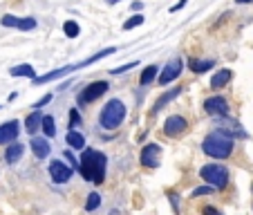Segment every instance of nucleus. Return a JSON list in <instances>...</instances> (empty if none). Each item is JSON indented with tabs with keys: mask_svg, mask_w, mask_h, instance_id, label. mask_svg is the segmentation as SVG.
<instances>
[{
	"mask_svg": "<svg viewBox=\"0 0 253 215\" xmlns=\"http://www.w3.org/2000/svg\"><path fill=\"white\" fill-rule=\"evenodd\" d=\"M25 128H27V132H29V134H34L39 128H43V115H41L39 110L32 112V115H29L27 119H25Z\"/></svg>",
	"mask_w": 253,
	"mask_h": 215,
	"instance_id": "f3484780",
	"label": "nucleus"
},
{
	"mask_svg": "<svg viewBox=\"0 0 253 215\" xmlns=\"http://www.w3.org/2000/svg\"><path fill=\"white\" fill-rule=\"evenodd\" d=\"M105 2H108V5H117V2H119V0H105Z\"/></svg>",
	"mask_w": 253,
	"mask_h": 215,
	"instance_id": "72a5a7b5",
	"label": "nucleus"
},
{
	"mask_svg": "<svg viewBox=\"0 0 253 215\" xmlns=\"http://www.w3.org/2000/svg\"><path fill=\"white\" fill-rule=\"evenodd\" d=\"M157 72H159L157 65H148V67H146V70L141 72V79H139V81H141V86H148V83L157 77Z\"/></svg>",
	"mask_w": 253,
	"mask_h": 215,
	"instance_id": "5701e85b",
	"label": "nucleus"
},
{
	"mask_svg": "<svg viewBox=\"0 0 253 215\" xmlns=\"http://www.w3.org/2000/svg\"><path fill=\"white\" fill-rule=\"evenodd\" d=\"M202 215H222V213L217 209H213V206H204V209H202Z\"/></svg>",
	"mask_w": 253,
	"mask_h": 215,
	"instance_id": "c85d7f7f",
	"label": "nucleus"
},
{
	"mask_svg": "<svg viewBox=\"0 0 253 215\" xmlns=\"http://www.w3.org/2000/svg\"><path fill=\"white\" fill-rule=\"evenodd\" d=\"M23 153H25L23 143H9V148H7V153H5V159L9 164H16L20 157H23Z\"/></svg>",
	"mask_w": 253,
	"mask_h": 215,
	"instance_id": "a211bd4d",
	"label": "nucleus"
},
{
	"mask_svg": "<svg viewBox=\"0 0 253 215\" xmlns=\"http://www.w3.org/2000/svg\"><path fill=\"white\" fill-rule=\"evenodd\" d=\"M11 77H29L34 81L36 79V72H34V67L32 65H16V67H11Z\"/></svg>",
	"mask_w": 253,
	"mask_h": 215,
	"instance_id": "412c9836",
	"label": "nucleus"
},
{
	"mask_svg": "<svg viewBox=\"0 0 253 215\" xmlns=\"http://www.w3.org/2000/svg\"><path fill=\"white\" fill-rule=\"evenodd\" d=\"M186 130H188V121L179 115H170L164 121V132H166L168 137H179V134H184Z\"/></svg>",
	"mask_w": 253,
	"mask_h": 215,
	"instance_id": "1a4fd4ad",
	"label": "nucleus"
},
{
	"mask_svg": "<svg viewBox=\"0 0 253 215\" xmlns=\"http://www.w3.org/2000/svg\"><path fill=\"white\" fill-rule=\"evenodd\" d=\"M204 110H206V115L220 119V117L229 115V101H226L224 96H209V99L204 101Z\"/></svg>",
	"mask_w": 253,
	"mask_h": 215,
	"instance_id": "0eeeda50",
	"label": "nucleus"
},
{
	"mask_svg": "<svg viewBox=\"0 0 253 215\" xmlns=\"http://www.w3.org/2000/svg\"><path fill=\"white\" fill-rule=\"evenodd\" d=\"M139 25H143V16L141 14H134L132 18H128L124 23V29L128 32V29H134V27H139Z\"/></svg>",
	"mask_w": 253,
	"mask_h": 215,
	"instance_id": "a878e982",
	"label": "nucleus"
},
{
	"mask_svg": "<svg viewBox=\"0 0 253 215\" xmlns=\"http://www.w3.org/2000/svg\"><path fill=\"white\" fill-rule=\"evenodd\" d=\"M137 63H128L126 67H117V70H112V74H121V72H126V70H130V67H134Z\"/></svg>",
	"mask_w": 253,
	"mask_h": 215,
	"instance_id": "7c9ffc66",
	"label": "nucleus"
},
{
	"mask_svg": "<svg viewBox=\"0 0 253 215\" xmlns=\"http://www.w3.org/2000/svg\"><path fill=\"white\" fill-rule=\"evenodd\" d=\"M43 132H45V137H54L56 134V121H54L52 115L43 117Z\"/></svg>",
	"mask_w": 253,
	"mask_h": 215,
	"instance_id": "4be33fe9",
	"label": "nucleus"
},
{
	"mask_svg": "<svg viewBox=\"0 0 253 215\" xmlns=\"http://www.w3.org/2000/svg\"><path fill=\"white\" fill-rule=\"evenodd\" d=\"M215 61H211V58H206V61H200V58H193L191 61V70L195 72V74H204V72L213 70Z\"/></svg>",
	"mask_w": 253,
	"mask_h": 215,
	"instance_id": "6ab92c4d",
	"label": "nucleus"
},
{
	"mask_svg": "<svg viewBox=\"0 0 253 215\" xmlns=\"http://www.w3.org/2000/svg\"><path fill=\"white\" fill-rule=\"evenodd\" d=\"M63 32H65V36H70V39H77L79 34H81V27H79L74 20H65V23H63Z\"/></svg>",
	"mask_w": 253,
	"mask_h": 215,
	"instance_id": "b1692460",
	"label": "nucleus"
},
{
	"mask_svg": "<svg viewBox=\"0 0 253 215\" xmlns=\"http://www.w3.org/2000/svg\"><path fill=\"white\" fill-rule=\"evenodd\" d=\"M231 77H233V72H231V70H220V72H215V77L211 79V87H213V90H220V87H224L226 83L231 81Z\"/></svg>",
	"mask_w": 253,
	"mask_h": 215,
	"instance_id": "2eb2a0df",
	"label": "nucleus"
},
{
	"mask_svg": "<svg viewBox=\"0 0 253 215\" xmlns=\"http://www.w3.org/2000/svg\"><path fill=\"white\" fill-rule=\"evenodd\" d=\"M101 206V195L99 193H90L85 200V211H96Z\"/></svg>",
	"mask_w": 253,
	"mask_h": 215,
	"instance_id": "393cba45",
	"label": "nucleus"
},
{
	"mask_svg": "<svg viewBox=\"0 0 253 215\" xmlns=\"http://www.w3.org/2000/svg\"><path fill=\"white\" fill-rule=\"evenodd\" d=\"M67 143H70L74 150H81L83 146H85V137H83L81 132H77V130H70V132H67Z\"/></svg>",
	"mask_w": 253,
	"mask_h": 215,
	"instance_id": "aec40b11",
	"label": "nucleus"
},
{
	"mask_svg": "<svg viewBox=\"0 0 253 215\" xmlns=\"http://www.w3.org/2000/svg\"><path fill=\"white\" fill-rule=\"evenodd\" d=\"M49 175H52L54 184H65V182H70L72 168L65 166L63 162H52L49 164Z\"/></svg>",
	"mask_w": 253,
	"mask_h": 215,
	"instance_id": "9b49d317",
	"label": "nucleus"
},
{
	"mask_svg": "<svg viewBox=\"0 0 253 215\" xmlns=\"http://www.w3.org/2000/svg\"><path fill=\"white\" fill-rule=\"evenodd\" d=\"M108 90H110L108 81H94V83H90V86H87L85 90L79 94V103H92V101H96L99 96H103Z\"/></svg>",
	"mask_w": 253,
	"mask_h": 215,
	"instance_id": "6e6552de",
	"label": "nucleus"
},
{
	"mask_svg": "<svg viewBox=\"0 0 253 215\" xmlns=\"http://www.w3.org/2000/svg\"><path fill=\"white\" fill-rule=\"evenodd\" d=\"M200 177L209 186H213L215 191L226 188V184H229V171L222 164H206V166H202Z\"/></svg>",
	"mask_w": 253,
	"mask_h": 215,
	"instance_id": "39448f33",
	"label": "nucleus"
},
{
	"mask_svg": "<svg viewBox=\"0 0 253 215\" xmlns=\"http://www.w3.org/2000/svg\"><path fill=\"white\" fill-rule=\"evenodd\" d=\"M29 143H32V150L39 159H45L49 155V150H52L49 148V143H47V139H43V137H34Z\"/></svg>",
	"mask_w": 253,
	"mask_h": 215,
	"instance_id": "4468645a",
	"label": "nucleus"
},
{
	"mask_svg": "<svg viewBox=\"0 0 253 215\" xmlns=\"http://www.w3.org/2000/svg\"><path fill=\"white\" fill-rule=\"evenodd\" d=\"M182 7H186V0H179L177 5H172V7H170V11H179Z\"/></svg>",
	"mask_w": 253,
	"mask_h": 215,
	"instance_id": "2f4dec72",
	"label": "nucleus"
},
{
	"mask_svg": "<svg viewBox=\"0 0 253 215\" xmlns=\"http://www.w3.org/2000/svg\"><path fill=\"white\" fill-rule=\"evenodd\" d=\"M79 124H81V117H79L77 110H72V112H70V130H74Z\"/></svg>",
	"mask_w": 253,
	"mask_h": 215,
	"instance_id": "bb28decb",
	"label": "nucleus"
},
{
	"mask_svg": "<svg viewBox=\"0 0 253 215\" xmlns=\"http://www.w3.org/2000/svg\"><path fill=\"white\" fill-rule=\"evenodd\" d=\"M141 164L146 168H155L159 166V162H162V148H159L157 143H148V146H143L141 150Z\"/></svg>",
	"mask_w": 253,
	"mask_h": 215,
	"instance_id": "9d476101",
	"label": "nucleus"
},
{
	"mask_svg": "<svg viewBox=\"0 0 253 215\" xmlns=\"http://www.w3.org/2000/svg\"><path fill=\"white\" fill-rule=\"evenodd\" d=\"M202 150L213 159H226L233 153V137H229L222 130H215L202 141Z\"/></svg>",
	"mask_w": 253,
	"mask_h": 215,
	"instance_id": "f03ea898",
	"label": "nucleus"
},
{
	"mask_svg": "<svg viewBox=\"0 0 253 215\" xmlns=\"http://www.w3.org/2000/svg\"><path fill=\"white\" fill-rule=\"evenodd\" d=\"M115 52H117V47H108V49H103V52L94 54V56L85 58V61H81V63H74V65H65V67H61V70H54V72H49V74H45V77H36V79H34V83H39V86H41V83L56 81V79L65 77V74H70V72H77V70H81V67H87V65H92V63L101 61L103 56H108V54H115Z\"/></svg>",
	"mask_w": 253,
	"mask_h": 215,
	"instance_id": "20e7f679",
	"label": "nucleus"
},
{
	"mask_svg": "<svg viewBox=\"0 0 253 215\" xmlns=\"http://www.w3.org/2000/svg\"><path fill=\"white\" fill-rule=\"evenodd\" d=\"M215 188L213 186H200V188H195L193 191V197H197V195H209V193H213Z\"/></svg>",
	"mask_w": 253,
	"mask_h": 215,
	"instance_id": "cd10ccee",
	"label": "nucleus"
},
{
	"mask_svg": "<svg viewBox=\"0 0 253 215\" xmlns=\"http://www.w3.org/2000/svg\"><path fill=\"white\" fill-rule=\"evenodd\" d=\"M20 132V124L18 121H7L0 126V143H14L18 139Z\"/></svg>",
	"mask_w": 253,
	"mask_h": 215,
	"instance_id": "f8f14e48",
	"label": "nucleus"
},
{
	"mask_svg": "<svg viewBox=\"0 0 253 215\" xmlns=\"http://www.w3.org/2000/svg\"><path fill=\"white\" fill-rule=\"evenodd\" d=\"M49 101H52V94H45V96H43V99H41V101H39V103L34 105V108H36V110H39V108H43V105H47V103H49Z\"/></svg>",
	"mask_w": 253,
	"mask_h": 215,
	"instance_id": "c756f323",
	"label": "nucleus"
},
{
	"mask_svg": "<svg viewBox=\"0 0 253 215\" xmlns=\"http://www.w3.org/2000/svg\"><path fill=\"white\" fill-rule=\"evenodd\" d=\"M184 70V63L179 56L170 58V61L166 63V67L162 70V74H159V86H168L170 81H175V79H179V74H182Z\"/></svg>",
	"mask_w": 253,
	"mask_h": 215,
	"instance_id": "423d86ee",
	"label": "nucleus"
},
{
	"mask_svg": "<svg viewBox=\"0 0 253 215\" xmlns=\"http://www.w3.org/2000/svg\"><path fill=\"white\" fill-rule=\"evenodd\" d=\"M235 2H240V5H247V2H253V0H235Z\"/></svg>",
	"mask_w": 253,
	"mask_h": 215,
	"instance_id": "473e14b6",
	"label": "nucleus"
},
{
	"mask_svg": "<svg viewBox=\"0 0 253 215\" xmlns=\"http://www.w3.org/2000/svg\"><path fill=\"white\" fill-rule=\"evenodd\" d=\"M105 168H108V157L101 150H85L79 162V172L83 175V179L94 184H101L105 179Z\"/></svg>",
	"mask_w": 253,
	"mask_h": 215,
	"instance_id": "f257e3e1",
	"label": "nucleus"
},
{
	"mask_svg": "<svg viewBox=\"0 0 253 215\" xmlns=\"http://www.w3.org/2000/svg\"><path fill=\"white\" fill-rule=\"evenodd\" d=\"M179 94H182V87H172V90H168L166 94H162V96H159V99H157V103H155L153 112H159V110H162V108H164V105H166V103H170V101H172V99H177V96H179Z\"/></svg>",
	"mask_w": 253,
	"mask_h": 215,
	"instance_id": "dca6fc26",
	"label": "nucleus"
},
{
	"mask_svg": "<svg viewBox=\"0 0 253 215\" xmlns=\"http://www.w3.org/2000/svg\"><path fill=\"white\" fill-rule=\"evenodd\" d=\"M251 191H253V186H251Z\"/></svg>",
	"mask_w": 253,
	"mask_h": 215,
	"instance_id": "f704fd0d",
	"label": "nucleus"
},
{
	"mask_svg": "<svg viewBox=\"0 0 253 215\" xmlns=\"http://www.w3.org/2000/svg\"><path fill=\"white\" fill-rule=\"evenodd\" d=\"M2 25H5V27H16V29H23V32H29V29L36 27V18H16V16L7 14V16H2Z\"/></svg>",
	"mask_w": 253,
	"mask_h": 215,
	"instance_id": "ddd939ff",
	"label": "nucleus"
},
{
	"mask_svg": "<svg viewBox=\"0 0 253 215\" xmlns=\"http://www.w3.org/2000/svg\"><path fill=\"white\" fill-rule=\"evenodd\" d=\"M124 119H126V105L119 99H110L99 115V124L103 130H117L124 124Z\"/></svg>",
	"mask_w": 253,
	"mask_h": 215,
	"instance_id": "7ed1b4c3",
	"label": "nucleus"
}]
</instances>
